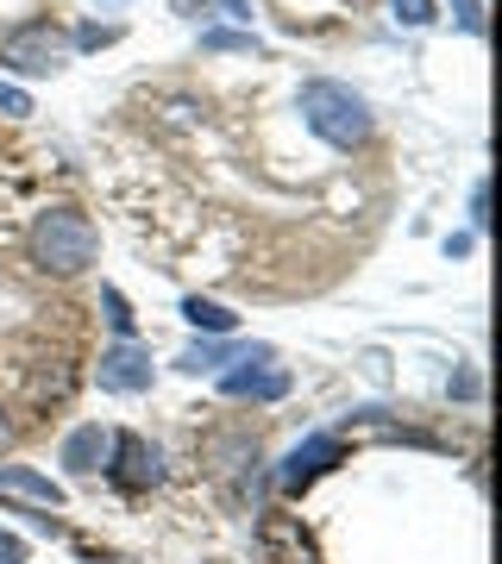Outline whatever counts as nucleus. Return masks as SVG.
I'll return each instance as SVG.
<instances>
[{"instance_id":"nucleus-8","label":"nucleus","mask_w":502,"mask_h":564,"mask_svg":"<svg viewBox=\"0 0 502 564\" xmlns=\"http://www.w3.org/2000/svg\"><path fill=\"white\" fill-rule=\"evenodd\" d=\"M340 452H345L340 433H308V440H301L296 452L282 458V470H277L282 496H296V489H308L314 477H321V470H333V464H340Z\"/></svg>"},{"instance_id":"nucleus-3","label":"nucleus","mask_w":502,"mask_h":564,"mask_svg":"<svg viewBox=\"0 0 502 564\" xmlns=\"http://www.w3.org/2000/svg\"><path fill=\"white\" fill-rule=\"evenodd\" d=\"M63 57H70V39L51 20H25L0 39V63H13L25 76H51V69H63Z\"/></svg>"},{"instance_id":"nucleus-9","label":"nucleus","mask_w":502,"mask_h":564,"mask_svg":"<svg viewBox=\"0 0 502 564\" xmlns=\"http://www.w3.org/2000/svg\"><path fill=\"white\" fill-rule=\"evenodd\" d=\"M107 445H114V433L88 421V426H76V433L63 440V464H70L76 477H95L100 464H107Z\"/></svg>"},{"instance_id":"nucleus-13","label":"nucleus","mask_w":502,"mask_h":564,"mask_svg":"<svg viewBox=\"0 0 502 564\" xmlns=\"http://www.w3.org/2000/svg\"><path fill=\"white\" fill-rule=\"evenodd\" d=\"M201 51H214V57H226V51L258 57V39H252V32H201Z\"/></svg>"},{"instance_id":"nucleus-4","label":"nucleus","mask_w":502,"mask_h":564,"mask_svg":"<svg viewBox=\"0 0 502 564\" xmlns=\"http://www.w3.org/2000/svg\"><path fill=\"white\" fill-rule=\"evenodd\" d=\"M258 564H321V545H314V533L296 514L270 508L258 521Z\"/></svg>"},{"instance_id":"nucleus-21","label":"nucleus","mask_w":502,"mask_h":564,"mask_svg":"<svg viewBox=\"0 0 502 564\" xmlns=\"http://www.w3.org/2000/svg\"><path fill=\"white\" fill-rule=\"evenodd\" d=\"M7 440H13V421H7V414H0V445H7Z\"/></svg>"},{"instance_id":"nucleus-12","label":"nucleus","mask_w":502,"mask_h":564,"mask_svg":"<svg viewBox=\"0 0 502 564\" xmlns=\"http://www.w3.org/2000/svg\"><path fill=\"white\" fill-rule=\"evenodd\" d=\"M226 358H233V345H221V339H207V345H189V351H182V370H195V377H201V370H221V364Z\"/></svg>"},{"instance_id":"nucleus-5","label":"nucleus","mask_w":502,"mask_h":564,"mask_svg":"<svg viewBox=\"0 0 502 564\" xmlns=\"http://www.w3.org/2000/svg\"><path fill=\"white\" fill-rule=\"evenodd\" d=\"M100 470H107L120 489H151V484H163V452L151 440H139V433H114Z\"/></svg>"},{"instance_id":"nucleus-6","label":"nucleus","mask_w":502,"mask_h":564,"mask_svg":"<svg viewBox=\"0 0 502 564\" xmlns=\"http://www.w3.org/2000/svg\"><path fill=\"white\" fill-rule=\"evenodd\" d=\"M95 383L107 389V395H145V389H151V351H145L139 339L107 345L100 364H95Z\"/></svg>"},{"instance_id":"nucleus-10","label":"nucleus","mask_w":502,"mask_h":564,"mask_svg":"<svg viewBox=\"0 0 502 564\" xmlns=\"http://www.w3.org/2000/svg\"><path fill=\"white\" fill-rule=\"evenodd\" d=\"M0 489L7 496H25V502H39V508H63V484H51L32 464H0Z\"/></svg>"},{"instance_id":"nucleus-7","label":"nucleus","mask_w":502,"mask_h":564,"mask_svg":"<svg viewBox=\"0 0 502 564\" xmlns=\"http://www.w3.org/2000/svg\"><path fill=\"white\" fill-rule=\"evenodd\" d=\"M245 370H226L221 377V389L226 395H233V402H282V395H289V370H277V364H270V351H245Z\"/></svg>"},{"instance_id":"nucleus-20","label":"nucleus","mask_w":502,"mask_h":564,"mask_svg":"<svg viewBox=\"0 0 502 564\" xmlns=\"http://www.w3.org/2000/svg\"><path fill=\"white\" fill-rule=\"evenodd\" d=\"M226 13H233V20H252V0H221Z\"/></svg>"},{"instance_id":"nucleus-2","label":"nucleus","mask_w":502,"mask_h":564,"mask_svg":"<svg viewBox=\"0 0 502 564\" xmlns=\"http://www.w3.org/2000/svg\"><path fill=\"white\" fill-rule=\"evenodd\" d=\"M95 245H100L95 220L76 214V207H51V214H39V226H32V263L51 270V276L88 270V263H95Z\"/></svg>"},{"instance_id":"nucleus-14","label":"nucleus","mask_w":502,"mask_h":564,"mask_svg":"<svg viewBox=\"0 0 502 564\" xmlns=\"http://www.w3.org/2000/svg\"><path fill=\"white\" fill-rule=\"evenodd\" d=\"M100 307H107V326H114L120 339H132V326H139V314H132V302H126L120 289H100Z\"/></svg>"},{"instance_id":"nucleus-1","label":"nucleus","mask_w":502,"mask_h":564,"mask_svg":"<svg viewBox=\"0 0 502 564\" xmlns=\"http://www.w3.org/2000/svg\"><path fill=\"white\" fill-rule=\"evenodd\" d=\"M301 120L321 144L333 151H359L371 139V101H364L359 88H345V82H301Z\"/></svg>"},{"instance_id":"nucleus-15","label":"nucleus","mask_w":502,"mask_h":564,"mask_svg":"<svg viewBox=\"0 0 502 564\" xmlns=\"http://www.w3.org/2000/svg\"><path fill=\"white\" fill-rule=\"evenodd\" d=\"M389 13H396V25H434V0H389Z\"/></svg>"},{"instance_id":"nucleus-19","label":"nucleus","mask_w":502,"mask_h":564,"mask_svg":"<svg viewBox=\"0 0 502 564\" xmlns=\"http://www.w3.org/2000/svg\"><path fill=\"white\" fill-rule=\"evenodd\" d=\"M0 564H25V540H20V533H0Z\"/></svg>"},{"instance_id":"nucleus-16","label":"nucleus","mask_w":502,"mask_h":564,"mask_svg":"<svg viewBox=\"0 0 502 564\" xmlns=\"http://www.w3.org/2000/svg\"><path fill=\"white\" fill-rule=\"evenodd\" d=\"M0 113H13V120H20V113H32V95H25V88H13V82H0Z\"/></svg>"},{"instance_id":"nucleus-17","label":"nucleus","mask_w":502,"mask_h":564,"mask_svg":"<svg viewBox=\"0 0 502 564\" xmlns=\"http://www.w3.org/2000/svg\"><path fill=\"white\" fill-rule=\"evenodd\" d=\"M452 13H459V25L471 32V39L483 32V0H452Z\"/></svg>"},{"instance_id":"nucleus-11","label":"nucleus","mask_w":502,"mask_h":564,"mask_svg":"<svg viewBox=\"0 0 502 564\" xmlns=\"http://www.w3.org/2000/svg\"><path fill=\"white\" fill-rule=\"evenodd\" d=\"M182 321L201 326V333H233V326H239V314H233V307H221V302H201V295H189V302H182Z\"/></svg>"},{"instance_id":"nucleus-18","label":"nucleus","mask_w":502,"mask_h":564,"mask_svg":"<svg viewBox=\"0 0 502 564\" xmlns=\"http://www.w3.org/2000/svg\"><path fill=\"white\" fill-rule=\"evenodd\" d=\"M76 44H82V51H95V44H114V25H82Z\"/></svg>"}]
</instances>
